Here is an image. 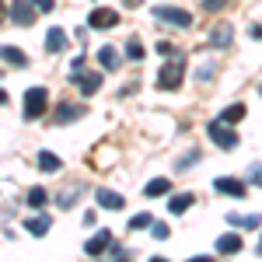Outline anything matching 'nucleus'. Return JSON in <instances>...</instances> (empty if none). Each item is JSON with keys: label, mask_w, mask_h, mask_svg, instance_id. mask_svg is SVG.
<instances>
[{"label": "nucleus", "mask_w": 262, "mask_h": 262, "mask_svg": "<svg viewBox=\"0 0 262 262\" xmlns=\"http://www.w3.org/2000/svg\"><path fill=\"white\" fill-rule=\"evenodd\" d=\"M206 133H210V140L217 143V147H224V150H234V147H238V133H234V126H227V122H221V119L210 122Z\"/></svg>", "instance_id": "obj_2"}, {"label": "nucleus", "mask_w": 262, "mask_h": 262, "mask_svg": "<svg viewBox=\"0 0 262 262\" xmlns=\"http://www.w3.org/2000/svg\"><path fill=\"white\" fill-rule=\"evenodd\" d=\"M98 60H101L105 70H116V67H119V53H116V46H101V49H98Z\"/></svg>", "instance_id": "obj_18"}, {"label": "nucleus", "mask_w": 262, "mask_h": 262, "mask_svg": "<svg viewBox=\"0 0 262 262\" xmlns=\"http://www.w3.org/2000/svg\"><path fill=\"white\" fill-rule=\"evenodd\" d=\"M192 192H182V196H171V203H168V213H175V217H179V213H185V210H189V206H192Z\"/></svg>", "instance_id": "obj_16"}, {"label": "nucleus", "mask_w": 262, "mask_h": 262, "mask_svg": "<svg viewBox=\"0 0 262 262\" xmlns=\"http://www.w3.org/2000/svg\"><path fill=\"white\" fill-rule=\"evenodd\" d=\"M28 206H32V210H42V206H46V189H42V185H35V189L28 192Z\"/></svg>", "instance_id": "obj_24"}, {"label": "nucleus", "mask_w": 262, "mask_h": 262, "mask_svg": "<svg viewBox=\"0 0 262 262\" xmlns=\"http://www.w3.org/2000/svg\"><path fill=\"white\" fill-rule=\"evenodd\" d=\"M0 60L11 63V67H28V56L21 53L18 46H0Z\"/></svg>", "instance_id": "obj_11"}, {"label": "nucleus", "mask_w": 262, "mask_h": 262, "mask_svg": "<svg viewBox=\"0 0 262 262\" xmlns=\"http://www.w3.org/2000/svg\"><path fill=\"white\" fill-rule=\"evenodd\" d=\"M108 242H112V231H98V234H95L91 242L84 245V252H88V255L95 259V255H101V252L108 248Z\"/></svg>", "instance_id": "obj_9"}, {"label": "nucleus", "mask_w": 262, "mask_h": 262, "mask_svg": "<svg viewBox=\"0 0 262 262\" xmlns=\"http://www.w3.org/2000/svg\"><path fill=\"white\" fill-rule=\"evenodd\" d=\"M227 224L231 227H259V217L255 213H227Z\"/></svg>", "instance_id": "obj_19"}, {"label": "nucleus", "mask_w": 262, "mask_h": 262, "mask_svg": "<svg viewBox=\"0 0 262 262\" xmlns=\"http://www.w3.org/2000/svg\"><path fill=\"white\" fill-rule=\"evenodd\" d=\"M70 81L77 84V88H81L84 95H95V91H101V81H105V77H101V74H88V70H74V74H70Z\"/></svg>", "instance_id": "obj_5"}, {"label": "nucleus", "mask_w": 262, "mask_h": 262, "mask_svg": "<svg viewBox=\"0 0 262 262\" xmlns=\"http://www.w3.org/2000/svg\"><path fill=\"white\" fill-rule=\"evenodd\" d=\"M63 46H67V32L63 28H49L46 32V53H60Z\"/></svg>", "instance_id": "obj_12"}, {"label": "nucleus", "mask_w": 262, "mask_h": 262, "mask_svg": "<svg viewBox=\"0 0 262 262\" xmlns=\"http://www.w3.org/2000/svg\"><path fill=\"white\" fill-rule=\"evenodd\" d=\"M259 255H262V242H259Z\"/></svg>", "instance_id": "obj_36"}, {"label": "nucleus", "mask_w": 262, "mask_h": 262, "mask_svg": "<svg viewBox=\"0 0 262 262\" xmlns=\"http://www.w3.org/2000/svg\"><path fill=\"white\" fill-rule=\"evenodd\" d=\"M168 189H171V182H168V179H154V182H147V185H143V196H150V200H154V196H164Z\"/></svg>", "instance_id": "obj_21"}, {"label": "nucleus", "mask_w": 262, "mask_h": 262, "mask_svg": "<svg viewBox=\"0 0 262 262\" xmlns=\"http://www.w3.org/2000/svg\"><path fill=\"white\" fill-rule=\"evenodd\" d=\"M227 4H231V0H203L206 11H221V7H227Z\"/></svg>", "instance_id": "obj_32"}, {"label": "nucleus", "mask_w": 262, "mask_h": 262, "mask_svg": "<svg viewBox=\"0 0 262 262\" xmlns=\"http://www.w3.org/2000/svg\"><path fill=\"white\" fill-rule=\"evenodd\" d=\"M95 200H98L105 210H122V206H126L122 192H112V189H98V192H95Z\"/></svg>", "instance_id": "obj_8"}, {"label": "nucleus", "mask_w": 262, "mask_h": 262, "mask_svg": "<svg viewBox=\"0 0 262 262\" xmlns=\"http://www.w3.org/2000/svg\"><path fill=\"white\" fill-rule=\"evenodd\" d=\"M126 56H129V60H143V46L137 39H129L126 42Z\"/></svg>", "instance_id": "obj_27"}, {"label": "nucleus", "mask_w": 262, "mask_h": 262, "mask_svg": "<svg viewBox=\"0 0 262 262\" xmlns=\"http://www.w3.org/2000/svg\"><path fill=\"white\" fill-rule=\"evenodd\" d=\"M0 105H7V91L4 88H0Z\"/></svg>", "instance_id": "obj_34"}, {"label": "nucleus", "mask_w": 262, "mask_h": 262, "mask_svg": "<svg viewBox=\"0 0 262 262\" xmlns=\"http://www.w3.org/2000/svg\"><path fill=\"white\" fill-rule=\"evenodd\" d=\"M0 21H4V11H0Z\"/></svg>", "instance_id": "obj_37"}, {"label": "nucleus", "mask_w": 262, "mask_h": 262, "mask_svg": "<svg viewBox=\"0 0 262 262\" xmlns=\"http://www.w3.org/2000/svg\"><path fill=\"white\" fill-rule=\"evenodd\" d=\"M213 77H217V67H213V63H206V67H200V70H196V81H200V84L213 81Z\"/></svg>", "instance_id": "obj_26"}, {"label": "nucleus", "mask_w": 262, "mask_h": 262, "mask_svg": "<svg viewBox=\"0 0 262 262\" xmlns=\"http://www.w3.org/2000/svg\"><path fill=\"white\" fill-rule=\"evenodd\" d=\"M154 224V217H150V210L147 213H137L133 221H129V231H143V227H150Z\"/></svg>", "instance_id": "obj_25"}, {"label": "nucleus", "mask_w": 262, "mask_h": 262, "mask_svg": "<svg viewBox=\"0 0 262 262\" xmlns=\"http://www.w3.org/2000/svg\"><path fill=\"white\" fill-rule=\"evenodd\" d=\"M213 189H217V192H231V196H238V200L245 196V182H238V179H217Z\"/></svg>", "instance_id": "obj_14"}, {"label": "nucleus", "mask_w": 262, "mask_h": 262, "mask_svg": "<svg viewBox=\"0 0 262 262\" xmlns=\"http://www.w3.org/2000/svg\"><path fill=\"white\" fill-rule=\"evenodd\" d=\"M154 18L171 21V25H179V28H189V25H192V14H185L179 7H154Z\"/></svg>", "instance_id": "obj_6"}, {"label": "nucleus", "mask_w": 262, "mask_h": 262, "mask_svg": "<svg viewBox=\"0 0 262 262\" xmlns=\"http://www.w3.org/2000/svg\"><path fill=\"white\" fill-rule=\"evenodd\" d=\"M217 252H221V255L242 252V234H224V238H217Z\"/></svg>", "instance_id": "obj_13"}, {"label": "nucleus", "mask_w": 262, "mask_h": 262, "mask_svg": "<svg viewBox=\"0 0 262 262\" xmlns=\"http://www.w3.org/2000/svg\"><path fill=\"white\" fill-rule=\"evenodd\" d=\"M196 161H200V150H189L185 158H179V164H175V168L182 171V168H189V164H196Z\"/></svg>", "instance_id": "obj_30"}, {"label": "nucleus", "mask_w": 262, "mask_h": 262, "mask_svg": "<svg viewBox=\"0 0 262 262\" xmlns=\"http://www.w3.org/2000/svg\"><path fill=\"white\" fill-rule=\"evenodd\" d=\"M39 168H42V171H60L63 161L53 154V150H39Z\"/></svg>", "instance_id": "obj_20"}, {"label": "nucleus", "mask_w": 262, "mask_h": 262, "mask_svg": "<svg viewBox=\"0 0 262 262\" xmlns=\"http://www.w3.org/2000/svg\"><path fill=\"white\" fill-rule=\"evenodd\" d=\"M7 18L14 21V25H32L35 21V7H32V0H11V7H7Z\"/></svg>", "instance_id": "obj_4"}, {"label": "nucleus", "mask_w": 262, "mask_h": 262, "mask_svg": "<svg viewBox=\"0 0 262 262\" xmlns=\"http://www.w3.org/2000/svg\"><path fill=\"white\" fill-rule=\"evenodd\" d=\"M242 116H245V105H242V101H234V105H227V108L221 112V122H227V126H234V122L242 119Z\"/></svg>", "instance_id": "obj_22"}, {"label": "nucleus", "mask_w": 262, "mask_h": 262, "mask_svg": "<svg viewBox=\"0 0 262 262\" xmlns=\"http://www.w3.org/2000/svg\"><path fill=\"white\" fill-rule=\"evenodd\" d=\"M49 224H53V221H49V217H42V213H39V217H32V221L25 224V231H28L32 238H46V234H49Z\"/></svg>", "instance_id": "obj_15"}, {"label": "nucleus", "mask_w": 262, "mask_h": 262, "mask_svg": "<svg viewBox=\"0 0 262 262\" xmlns=\"http://www.w3.org/2000/svg\"><path fill=\"white\" fill-rule=\"evenodd\" d=\"M84 116V105H60L56 108V122H74Z\"/></svg>", "instance_id": "obj_17"}, {"label": "nucleus", "mask_w": 262, "mask_h": 262, "mask_svg": "<svg viewBox=\"0 0 262 262\" xmlns=\"http://www.w3.org/2000/svg\"><path fill=\"white\" fill-rule=\"evenodd\" d=\"M88 25H91V28H112V25H119V11H112V7H98V11H91Z\"/></svg>", "instance_id": "obj_7"}, {"label": "nucleus", "mask_w": 262, "mask_h": 262, "mask_svg": "<svg viewBox=\"0 0 262 262\" xmlns=\"http://www.w3.org/2000/svg\"><path fill=\"white\" fill-rule=\"evenodd\" d=\"M81 192H84V185H70V189H63L60 196H56V203H60L63 210H70V206H74V200H77Z\"/></svg>", "instance_id": "obj_23"}, {"label": "nucleus", "mask_w": 262, "mask_h": 262, "mask_svg": "<svg viewBox=\"0 0 262 262\" xmlns=\"http://www.w3.org/2000/svg\"><path fill=\"white\" fill-rule=\"evenodd\" d=\"M49 105V91L46 88H28L25 91V119H39Z\"/></svg>", "instance_id": "obj_3"}, {"label": "nucleus", "mask_w": 262, "mask_h": 262, "mask_svg": "<svg viewBox=\"0 0 262 262\" xmlns=\"http://www.w3.org/2000/svg\"><path fill=\"white\" fill-rule=\"evenodd\" d=\"M126 4H129V7H137V4H140V0H126Z\"/></svg>", "instance_id": "obj_35"}, {"label": "nucleus", "mask_w": 262, "mask_h": 262, "mask_svg": "<svg viewBox=\"0 0 262 262\" xmlns=\"http://www.w3.org/2000/svg\"><path fill=\"white\" fill-rule=\"evenodd\" d=\"M259 95H262V84H259Z\"/></svg>", "instance_id": "obj_38"}, {"label": "nucleus", "mask_w": 262, "mask_h": 262, "mask_svg": "<svg viewBox=\"0 0 262 262\" xmlns=\"http://www.w3.org/2000/svg\"><path fill=\"white\" fill-rule=\"evenodd\" d=\"M150 231H154V238H158V242H168V234H171V231H168V224H150Z\"/></svg>", "instance_id": "obj_29"}, {"label": "nucleus", "mask_w": 262, "mask_h": 262, "mask_svg": "<svg viewBox=\"0 0 262 262\" xmlns=\"http://www.w3.org/2000/svg\"><path fill=\"white\" fill-rule=\"evenodd\" d=\"M108 252H112V259H126V248H122V245H112V242H108Z\"/></svg>", "instance_id": "obj_33"}, {"label": "nucleus", "mask_w": 262, "mask_h": 262, "mask_svg": "<svg viewBox=\"0 0 262 262\" xmlns=\"http://www.w3.org/2000/svg\"><path fill=\"white\" fill-rule=\"evenodd\" d=\"M231 35H234V28L227 25V21H221L213 32H210V46H217V49H224V46H231Z\"/></svg>", "instance_id": "obj_10"}, {"label": "nucleus", "mask_w": 262, "mask_h": 262, "mask_svg": "<svg viewBox=\"0 0 262 262\" xmlns=\"http://www.w3.org/2000/svg\"><path fill=\"white\" fill-rule=\"evenodd\" d=\"M32 7H35V14H53V11H56L53 0H32Z\"/></svg>", "instance_id": "obj_28"}, {"label": "nucleus", "mask_w": 262, "mask_h": 262, "mask_svg": "<svg viewBox=\"0 0 262 262\" xmlns=\"http://www.w3.org/2000/svg\"><path fill=\"white\" fill-rule=\"evenodd\" d=\"M248 185H262V164H252L248 168Z\"/></svg>", "instance_id": "obj_31"}, {"label": "nucleus", "mask_w": 262, "mask_h": 262, "mask_svg": "<svg viewBox=\"0 0 262 262\" xmlns=\"http://www.w3.org/2000/svg\"><path fill=\"white\" fill-rule=\"evenodd\" d=\"M182 81H185V63L175 56V60H168L161 67V74H158V88H161V91H179Z\"/></svg>", "instance_id": "obj_1"}]
</instances>
